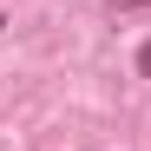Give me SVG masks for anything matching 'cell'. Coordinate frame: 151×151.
Returning <instances> with one entry per match:
<instances>
[{"mask_svg":"<svg viewBox=\"0 0 151 151\" xmlns=\"http://www.w3.org/2000/svg\"><path fill=\"white\" fill-rule=\"evenodd\" d=\"M138 72H145V79H151V40L138 46Z\"/></svg>","mask_w":151,"mask_h":151,"instance_id":"7a4b0ae2","label":"cell"},{"mask_svg":"<svg viewBox=\"0 0 151 151\" xmlns=\"http://www.w3.org/2000/svg\"><path fill=\"white\" fill-rule=\"evenodd\" d=\"M151 0H112V13H145Z\"/></svg>","mask_w":151,"mask_h":151,"instance_id":"6da1fadb","label":"cell"}]
</instances>
